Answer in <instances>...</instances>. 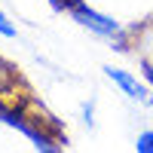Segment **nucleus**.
Instances as JSON below:
<instances>
[{
  "label": "nucleus",
  "instance_id": "nucleus-9",
  "mask_svg": "<svg viewBox=\"0 0 153 153\" xmlns=\"http://www.w3.org/2000/svg\"><path fill=\"white\" fill-rule=\"evenodd\" d=\"M92 110H95V107H92V101H89V104H86V123H89V126H92Z\"/></svg>",
  "mask_w": 153,
  "mask_h": 153
},
{
  "label": "nucleus",
  "instance_id": "nucleus-6",
  "mask_svg": "<svg viewBox=\"0 0 153 153\" xmlns=\"http://www.w3.org/2000/svg\"><path fill=\"white\" fill-rule=\"evenodd\" d=\"M16 34H19V31H16V25H12V22L3 16V12H0V37H9V40H16Z\"/></svg>",
  "mask_w": 153,
  "mask_h": 153
},
{
  "label": "nucleus",
  "instance_id": "nucleus-4",
  "mask_svg": "<svg viewBox=\"0 0 153 153\" xmlns=\"http://www.w3.org/2000/svg\"><path fill=\"white\" fill-rule=\"evenodd\" d=\"M12 89H16V71L9 68V61L0 58V95L12 92Z\"/></svg>",
  "mask_w": 153,
  "mask_h": 153
},
{
  "label": "nucleus",
  "instance_id": "nucleus-3",
  "mask_svg": "<svg viewBox=\"0 0 153 153\" xmlns=\"http://www.w3.org/2000/svg\"><path fill=\"white\" fill-rule=\"evenodd\" d=\"M104 74L110 76L113 83H117L126 95H129L132 101H138V104H153V92L144 86V83H138L135 76L129 74V71H120V68H104Z\"/></svg>",
  "mask_w": 153,
  "mask_h": 153
},
{
  "label": "nucleus",
  "instance_id": "nucleus-2",
  "mask_svg": "<svg viewBox=\"0 0 153 153\" xmlns=\"http://www.w3.org/2000/svg\"><path fill=\"white\" fill-rule=\"evenodd\" d=\"M0 123H6V126H12V129H19L22 135H28L37 150H46V153H58V150H61L58 138L46 135L40 126H37V120H31L22 107H9V104L0 101Z\"/></svg>",
  "mask_w": 153,
  "mask_h": 153
},
{
  "label": "nucleus",
  "instance_id": "nucleus-5",
  "mask_svg": "<svg viewBox=\"0 0 153 153\" xmlns=\"http://www.w3.org/2000/svg\"><path fill=\"white\" fill-rule=\"evenodd\" d=\"M135 150H138V153H153V129H147V132H141V135H138Z\"/></svg>",
  "mask_w": 153,
  "mask_h": 153
},
{
  "label": "nucleus",
  "instance_id": "nucleus-7",
  "mask_svg": "<svg viewBox=\"0 0 153 153\" xmlns=\"http://www.w3.org/2000/svg\"><path fill=\"white\" fill-rule=\"evenodd\" d=\"M49 3H52L55 9H71V6H76V3H80V0H49Z\"/></svg>",
  "mask_w": 153,
  "mask_h": 153
},
{
  "label": "nucleus",
  "instance_id": "nucleus-8",
  "mask_svg": "<svg viewBox=\"0 0 153 153\" xmlns=\"http://www.w3.org/2000/svg\"><path fill=\"white\" fill-rule=\"evenodd\" d=\"M141 68H144V76H147V83L153 86V65H150V61H144V65H141Z\"/></svg>",
  "mask_w": 153,
  "mask_h": 153
},
{
  "label": "nucleus",
  "instance_id": "nucleus-1",
  "mask_svg": "<svg viewBox=\"0 0 153 153\" xmlns=\"http://www.w3.org/2000/svg\"><path fill=\"white\" fill-rule=\"evenodd\" d=\"M68 12H71V19H74L76 25H83L86 31L98 34L101 40H110L113 49H120V52H126V49H129V34H126V28H123L120 22H113L110 16H101L98 9L86 6V0H80V3L71 6Z\"/></svg>",
  "mask_w": 153,
  "mask_h": 153
}]
</instances>
